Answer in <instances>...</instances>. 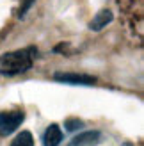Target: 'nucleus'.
I'll return each mask as SVG.
<instances>
[{
	"instance_id": "obj_1",
	"label": "nucleus",
	"mask_w": 144,
	"mask_h": 146,
	"mask_svg": "<svg viewBox=\"0 0 144 146\" xmlns=\"http://www.w3.org/2000/svg\"><path fill=\"white\" fill-rule=\"evenodd\" d=\"M38 50L34 46H28L23 50H14V52H7L0 55V75L14 77L27 73L34 64V57Z\"/></svg>"
},
{
	"instance_id": "obj_2",
	"label": "nucleus",
	"mask_w": 144,
	"mask_h": 146,
	"mask_svg": "<svg viewBox=\"0 0 144 146\" xmlns=\"http://www.w3.org/2000/svg\"><path fill=\"white\" fill-rule=\"evenodd\" d=\"M25 114L21 111H11V112H2L0 114V135L7 137L11 135L14 130H18V127L23 123Z\"/></svg>"
},
{
	"instance_id": "obj_3",
	"label": "nucleus",
	"mask_w": 144,
	"mask_h": 146,
	"mask_svg": "<svg viewBox=\"0 0 144 146\" xmlns=\"http://www.w3.org/2000/svg\"><path fill=\"white\" fill-rule=\"evenodd\" d=\"M54 78L57 82L62 84H73V86H94L96 84V77L92 75H84V73H55Z\"/></svg>"
},
{
	"instance_id": "obj_4",
	"label": "nucleus",
	"mask_w": 144,
	"mask_h": 146,
	"mask_svg": "<svg viewBox=\"0 0 144 146\" xmlns=\"http://www.w3.org/2000/svg\"><path fill=\"white\" fill-rule=\"evenodd\" d=\"M100 137H102V134L98 130H87V132H82L77 137H73L68 146H96L100 143Z\"/></svg>"
},
{
	"instance_id": "obj_5",
	"label": "nucleus",
	"mask_w": 144,
	"mask_h": 146,
	"mask_svg": "<svg viewBox=\"0 0 144 146\" xmlns=\"http://www.w3.org/2000/svg\"><path fill=\"white\" fill-rule=\"evenodd\" d=\"M64 139V134H62V130L61 127L57 125V123H52L46 130H45V134H43V146H59Z\"/></svg>"
},
{
	"instance_id": "obj_6",
	"label": "nucleus",
	"mask_w": 144,
	"mask_h": 146,
	"mask_svg": "<svg viewBox=\"0 0 144 146\" xmlns=\"http://www.w3.org/2000/svg\"><path fill=\"white\" fill-rule=\"evenodd\" d=\"M114 18V14L110 9H102V11H98L94 14V18L91 20V23H89V29L91 31H102L103 27H107L112 21Z\"/></svg>"
},
{
	"instance_id": "obj_7",
	"label": "nucleus",
	"mask_w": 144,
	"mask_h": 146,
	"mask_svg": "<svg viewBox=\"0 0 144 146\" xmlns=\"http://www.w3.org/2000/svg\"><path fill=\"white\" fill-rule=\"evenodd\" d=\"M11 146H34V137L28 130H21V132L13 139Z\"/></svg>"
},
{
	"instance_id": "obj_8",
	"label": "nucleus",
	"mask_w": 144,
	"mask_h": 146,
	"mask_svg": "<svg viewBox=\"0 0 144 146\" xmlns=\"http://www.w3.org/2000/svg\"><path fill=\"white\" fill-rule=\"evenodd\" d=\"M64 127H66L68 132H77V130H80L84 127V121L78 119V118H69L64 121Z\"/></svg>"
},
{
	"instance_id": "obj_9",
	"label": "nucleus",
	"mask_w": 144,
	"mask_h": 146,
	"mask_svg": "<svg viewBox=\"0 0 144 146\" xmlns=\"http://www.w3.org/2000/svg\"><path fill=\"white\" fill-rule=\"evenodd\" d=\"M34 2H36V0H25V2H23V5L20 7V13H18V16H20V18H23L25 14H27V11L30 9V5H32Z\"/></svg>"
},
{
	"instance_id": "obj_10",
	"label": "nucleus",
	"mask_w": 144,
	"mask_h": 146,
	"mask_svg": "<svg viewBox=\"0 0 144 146\" xmlns=\"http://www.w3.org/2000/svg\"><path fill=\"white\" fill-rule=\"evenodd\" d=\"M123 146H133L132 143H123Z\"/></svg>"
}]
</instances>
